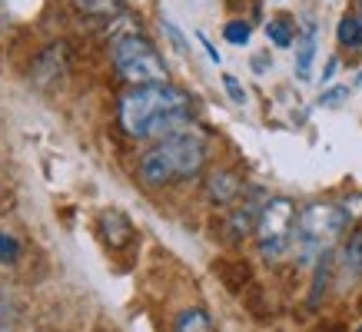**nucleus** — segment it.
Wrapping results in <instances>:
<instances>
[{"label":"nucleus","mask_w":362,"mask_h":332,"mask_svg":"<svg viewBox=\"0 0 362 332\" xmlns=\"http://www.w3.org/2000/svg\"><path fill=\"white\" fill-rule=\"evenodd\" d=\"M17 259H21V243L0 230V263H17Z\"/></svg>","instance_id":"obj_16"},{"label":"nucleus","mask_w":362,"mask_h":332,"mask_svg":"<svg viewBox=\"0 0 362 332\" xmlns=\"http://www.w3.org/2000/svg\"><path fill=\"white\" fill-rule=\"evenodd\" d=\"M259 213H263V206H256V203H246V206H240V210L233 213V220H230V232H233V236H246L250 230H256Z\"/></svg>","instance_id":"obj_10"},{"label":"nucleus","mask_w":362,"mask_h":332,"mask_svg":"<svg viewBox=\"0 0 362 332\" xmlns=\"http://www.w3.org/2000/svg\"><path fill=\"white\" fill-rule=\"evenodd\" d=\"M163 33L170 37V44L176 47V54H187V50H189V47H187V37L180 33V27H176L170 17H163Z\"/></svg>","instance_id":"obj_17"},{"label":"nucleus","mask_w":362,"mask_h":332,"mask_svg":"<svg viewBox=\"0 0 362 332\" xmlns=\"http://www.w3.org/2000/svg\"><path fill=\"white\" fill-rule=\"evenodd\" d=\"M336 70H339V60H336V57H329V60H326V66H322V83H329V80L336 77Z\"/></svg>","instance_id":"obj_21"},{"label":"nucleus","mask_w":362,"mask_h":332,"mask_svg":"<svg viewBox=\"0 0 362 332\" xmlns=\"http://www.w3.org/2000/svg\"><path fill=\"white\" fill-rule=\"evenodd\" d=\"M266 37H269L273 47H279V50L293 47V27H289V17H273V20L266 23Z\"/></svg>","instance_id":"obj_13"},{"label":"nucleus","mask_w":362,"mask_h":332,"mask_svg":"<svg viewBox=\"0 0 362 332\" xmlns=\"http://www.w3.org/2000/svg\"><path fill=\"white\" fill-rule=\"evenodd\" d=\"M197 40H199L203 47H206V57H209V60H213V64H220V50H216V47H213V44L206 40V33H197Z\"/></svg>","instance_id":"obj_20"},{"label":"nucleus","mask_w":362,"mask_h":332,"mask_svg":"<svg viewBox=\"0 0 362 332\" xmlns=\"http://www.w3.org/2000/svg\"><path fill=\"white\" fill-rule=\"evenodd\" d=\"M83 13H97V17H107V13H117L123 7V0H74Z\"/></svg>","instance_id":"obj_15"},{"label":"nucleus","mask_w":362,"mask_h":332,"mask_svg":"<svg viewBox=\"0 0 362 332\" xmlns=\"http://www.w3.org/2000/svg\"><path fill=\"white\" fill-rule=\"evenodd\" d=\"M346 223H349V213L336 206V203H309L296 216V232H293L299 259L313 263L322 253H329V246L342 236Z\"/></svg>","instance_id":"obj_3"},{"label":"nucleus","mask_w":362,"mask_h":332,"mask_svg":"<svg viewBox=\"0 0 362 332\" xmlns=\"http://www.w3.org/2000/svg\"><path fill=\"white\" fill-rule=\"evenodd\" d=\"M356 332H362V326H359V329H356Z\"/></svg>","instance_id":"obj_24"},{"label":"nucleus","mask_w":362,"mask_h":332,"mask_svg":"<svg viewBox=\"0 0 362 332\" xmlns=\"http://www.w3.org/2000/svg\"><path fill=\"white\" fill-rule=\"evenodd\" d=\"M189 120V97L173 83H146L120 97V126L136 140H166L187 133Z\"/></svg>","instance_id":"obj_1"},{"label":"nucleus","mask_w":362,"mask_h":332,"mask_svg":"<svg viewBox=\"0 0 362 332\" xmlns=\"http://www.w3.org/2000/svg\"><path fill=\"white\" fill-rule=\"evenodd\" d=\"M223 37H226L233 47H246L250 44V37H252V27L246 20H230L226 27H223Z\"/></svg>","instance_id":"obj_14"},{"label":"nucleus","mask_w":362,"mask_h":332,"mask_svg":"<svg viewBox=\"0 0 362 332\" xmlns=\"http://www.w3.org/2000/svg\"><path fill=\"white\" fill-rule=\"evenodd\" d=\"M336 37H339L342 47H359L362 44V23L356 13H346L339 20V27H336Z\"/></svg>","instance_id":"obj_12"},{"label":"nucleus","mask_w":362,"mask_h":332,"mask_svg":"<svg viewBox=\"0 0 362 332\" xmlns=\"http://www.w3.org/2000/svg\"><path fill=\"white\" fill-rule=\"evenodd\" d=\"M223 87H226L233 103H246V90H243V83L233 77V73H223Z\"/></svg>","instance_id":"obj_18"},{"label":"nucleus","mask_w":362,"mask_h":332,"mask_svg":"<svg viewBox=\"0 0 362 332\" xmlns=\"http://www.w3.org/2000/svg\"><path fill=\"white\" fill-rule=\"evenodd\" d=\"M203 160H206V143L197 133H176V136H166L160 143L143 156L140 163V179L146 186H163V183H173V179H189L203 170Z\"/></svg>","instance_id":"obj_2"},{"label":"nucleus","mask_w":362,"mask_h":332,"mask_svg":"<svg viewBox=\"0 0 362 332\" xmlns=\"http://www.w3.org/2000/svg\"><path fill=\"white\" fill-rule=\"evenodd\" d=\"M100 223H103V232H107V243L110 246H127L130 243L133 226L120 210H107L103 216H100Z\"/></svg>","instance_id":"obj_7"},{"label":"nucleus","mask_w":362,"mask_h":332,"mask_svg":"<svg viewBox=\"0 0 362 332\" xmlns=\"http://www.w3.org/2000/svg\"><path fill=\"white\" fill-rule=\"evenodd\" d=\"M173 332H216L206 309H183L173 322Z\"/></svg>","instance_id":"obj_9"},{"label":"nucleus","mask_w":362,"mask_h":332,"mask_svg":"<svg viewBox=\"0 0 362 332\" xmlns=\"http://www.w3.org/2000/svg\"><path fill=\"white\" fill-rule=\"evenodd\" d=\"M113 64L120 70L123 80H130L133 87H146V83H166V64L163 57L153 50V44L140 37V33H127L117 37L113 44Z\"/></svg>","instance_id":"obj_4"},{"label":"nucleus","mask_w":362,"mask_h":332,"mask_svg":"<svg viewBox=\"0 0 362 332\" xmlns=\"http://www.w3.org/2000/svg\"><path fill=\"white\" fill-rule=\"evenodd\" d=\"M356 87H362V70H359V77H356Z\"/></svg>","instance_id":"obj_22"},{"label":"nucleus","mask_w":362,"mask_h":332,"mask_svg":"<svg viewBox=\"0 0 362 332\" xmlns=\"http://www.w3.org/2000/svg\"><path fill=\"white\" fill-rule=\"evenodd\" d=\"M313 60H316V27H306L303 40H299V50H296V80L306 83L313 77Z\"/></svg>","instance_id":"obj_8"},{"label":"nucleus","mask_w":362,"mask_h":332,"mask_svg":"<svg viewBox=\"0 0 362 332\" xmlns=\"http://www.w3.org/2000/svg\"><path fill=\"white\" fill-rule=\"evenodd\" d=\"M342 269L349 276H362V230L352 232L349 243L342 246Z\"/></svg>","instance_id":"obj_11"},{"label":"nucleus","mask_w":362,"mask_h":332,"mask_svg":"<svg viewBox=\"0 0 362 332\" xmlns=\"http://www.w3.org/2000/svg\"><path fill=\"white\" fill-rule=\"evenodd\" d=\"M236 193H240V179L233 177L230 170H220V173H213V177L206 179V196L213 199L216 206L233 203V199H236Z\"/></svg>","instance_id":"obj_6"},{"label":"nucleus","mask_w":362,"mask_h":332,"mask_svg":"<svg viewBox=\"0 0 362 332\" xmlns=\"http://www.w3.org/2000/svg\"><path fill=\"white\" fill-rule=\"evenodd\" d=\"M356 17H359V23H362V0H359V13H356Z\"/></svg>","instance_id":"obj_23"},{"label":"nucleus","mask_w":362,"mask_h":332,"mask_svg":"<svg viewBox=\"0 0 362 332\" xmlns=\"http://www.w3.org/2000/svg\"><path fill=\"white\" fill-rule=\"evenodd\" d=\"M346 97H349V87H332L319 97V103H322V107H342V100Z\"/></svg>","instance_id":"obj_19"},{"label":"nucleus","mask_w":362,"mask_h":332,"mask_svg":"<svg viewBox=\"0 0 362 332\" xmlns=\"http://www.w3.org/2000/svg\"><path fill=\"white\" fill-rule=\"evenodd\" d=\"M296 206L293 199L286 196H273L263 203L259 223H256V239L263 249L266 259H279V256L293 246V232H296Z\"/></svg>","instance_id":"obj_5"}]
</instances>
